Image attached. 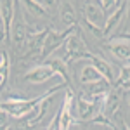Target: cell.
Here are the masks:
<instances>
[{
  "instance_id": "cell-1",
  "label": "cell",
  "mask_w": 130,
  "mask_h": 130,
  "mask_svg": "<svg viewBox=\"0 0 130 130\" xmlns=\"http://www.w3.org/2000/svg\"><path fill=\"white\" fill-rule=\"evenodd\" d=\"M106 94V92H104ZM104 94L101 95H87L82 94L80 97H75V116L82 121H89L92 120L95 115L102 113V101H104Z\"/></svg>"
},
{
  "instance_id": "cell-2",
  "label": "cell",
  "mask_w": 130,
  "mask_h": 130,
  "mask_svg": "<svg viewBox=\"0 0 130 130\" xmlns=\"http://www.w3.org/2000/svg\"><path fill=\"white\" fill-rule=\"evenodd\" d=\"M61 47L64 49L62 61H64L66 64H71L73 61H83L85 54L89 52L85 42H83V37H82V31L76 30V26H75V30L68 35V38L64 40V43H62Z\"/></svg>"
},
{
  "instance_id": "cell-3",
  "label": "cell",
  "mask_w": 130,
  "mask_h": 130,
  "mask_svg": "<svg viewBox=\"0 0 130 130\" xmlns=\"http://www.w3.org/2000/svg\"><path fill=\"white\" fill-rule=\"evenodd\" d=\"M26 35H28L26 21L23 18V12L19 10V0H16L14 16H12V21H10V35H9V38L12 40V45L16 47V50H21L24 47Z\"/></svg>"
},
{
  "instance_id": "cell-4",
  "label": "cell",
  "mask_w": 130,
  "mask_h": 130,
  "mask_svg": "<svg viewBox=\"0 0 130 130\" xmlns=\"http://www.w3.org/2000/svg\"><path fill=\"white\" fill-rule=\"evenodd\" d=\"M76 26V24H75ZM75 26L71 28H64V31H56V30H47L45 37H43V42H42V47H40V56L42 59H47L50 54H54L57 49H61V45L64 43V40L68 38L71 31L75 30Z\"/></svg>"
},
{
  "instance_id": "cell-5",
  "label": "cell",
  "mask_w": 130,
  "mask_h": 130,
  "mask_svg": "<svg viewBox=\"0 0 130 130\" xmlns=\"http://www.w3.org/2000/svg\"><path fill=\"white\" fill-rule=\"evenodd\" d=\"M75 94L73 90H66V95H64V101L59 108V127L61 130L64 128H71L75 125Z\"/></svg>"
},
{
  "instance_id": "cell-6",
  "label": "cell",
  "mask_w": 130,
  "mask_h": 130,
  "mask_svg": "<svg viewBox=\"0 0 130 130\" xmlns=\"http://www.w3.org/2000/svg\"><path fill=\"white\" fill-rule=\"evenodd\" d=\"M56 75H57L56 70L45 61L43 64L35 66V68H31V70L26 71V73H24V80L30 82V83H43V82L50 80L52 76H56Z\"/></svg>"
},
{
  "instance_id": "cell-7",
  "label": "cell",
  "mask_w": 130,
  "mask_h": 130,
  "mask_svg": "<svg viewBox=\"0 0 130 130\" xmlns=\"http://www.w3.org/2000/svg\"><path fill=\"white\" fill-rule=\"evenodd\" d=\"M108 49L111 50V54L120 61H128L130 57V38L128 35H123V37H116V38H111L106 42Z\"/></svg>"
},
{
  "instance_id": "cell-8",
  "label": "cell",
  "mask_w": 130,
  "mask_h": 130,
  "mask_svg": "<svg viewBox=\"0 0 130 130\" xmlns=\"http://www.w3.org/2000/svg\"><path fill=\"white\" fill-rule=\"evenodd\" d=\"M127 7H128V2L127 0H123L121 2V5H116L115 9L111 10L109 14H108V18H106V24H102V33H104V38L109 35L111 31L115 30L118 24H120V21L127 16Z\"/></svg>"
},
{
  "instance_id": "cell-9",
  "label": "cell",
  "mask_w": 130,
  "mask_h": 130,
  "mask_svg": "<svg viewBox=\"0 0 130 130\" xmlns=\"http://www.w3.org/2000/svg\"><path fill=\"white\" fill-rule=\"evenodd\" d=\"M83 61H89L90 64H92V66H94V68L102 75V78H104V80H108L109 83L115 80L113 66H111L104 57H101V56H97V54H90V52H87V54H85V57H83Z\"/></svg>"
},
{
  "instance_id": "cell-10",
  "label": "cell",
  "mask_w": 130,
  "mask_h": 130,
  "mask_svg": "<svg viewBox=\"0 0 130 130\" xmlns=\"http://www.w3.org/2000/svg\"><path fill=\"white\" fill-rule=\"evenodd\" d=\"M14 7H16V0H0V23H2L4 37L7 40L10 35V21L14 16Z\"/></svg>"
},
{
  "instance_id": "cell-11",
  "label": "cell",
  "mask_w": 130,
  "mask_h": 130,
  "mask_svg": "<svg viewBox=\"0 0 130 130\" xmlns=\"http://www.w3.org/2000/svg\"><path fill=\"white\" fill-rule=\"evenodd\" d=\"M104 16H106V12L102 10L97 2H87L85 4V19L90 21V23H94V24H97V26H102L104 24Z\"/></svg>"
},
{
  "instance_id": "cell-12",
  "label": "cell",
  "mask_w": 130,
  "mask_h": 130,
  "mask_svg": "<svg viewBox=\"0 0 130 130\" xmlns=\"http://www.w3.org/2000/svg\"><path fill=\"white\" fill-rule=\"evenodd\" d=\"M61 21H62L64 28H71L76 24V10L70 2L61 4Z\"/></svg>"
},
{
  "instance_id": "cell-13",
  "label": "cell",
  "mask_w": 130,
  "mask_h": 130,
  "mask_svg": "<svg viewBox=\"0 0 130 130\" xmlns=\"http://www.w3.org/2000/svg\"><path fill=\"white\" fill-rule=\"evenodd\" d=\"M101 78H102V75H101L92 64H85V66L80 70V82L83 83V85L92 83V82H97V80H101Z\"/></svg>"
},
{
  "instance_id": "cell-14",
  "label": "cell",
  "mask_w": 130,
  "mask_h": 130,
  "mask_svg": "<svg viewBox=\"0 0 130 130\" xmlns=\"http://www.w3.org/2000/svg\"><path fill=\"white\" fill-rule=\"evenodd\" d=\"M21 4L26 5V9H30V12H33L35 16H47V9L42 5L38 0H19Z\"/></svg>"
},
{
  "instance_id": "cell-15",
  "label": "cell",
  "mask_w": 130,
  "mask_h": 130,
  "mask_svg": "<svg viewBox=\"0 0 130 130\" xmlns=\"http://www.w3.org/2000/svg\"><path fill=\"white\" fill-rule=\"evenodd\" d=\"M7 75H9V56L5 50H2L0 52V87L5 83Z\"/></svg>"
},
{
  "instance_id": "cell-16",
  "label": "cell",
  "mask_w": 130,
  "mask_h": 130,
  "mask_svg": "<svg viewBox=\"0 0 130 130\" xmlns=\"http://www.w3.org/2000/svg\"><path fill=\"white\" fill-rule=\"evenodd\" d=\"M116 87L121 89L123 92H128V66L123 64L120 68V75L116 78Z\"/></svg>"
},
{
  "instance_id": "cell-17",
  "label": "cell",
  "mask_w": 130,
  "mask_h": 130,
  "mask_svg": "<svg viewBox=\"0 0 130 130\" xmlns=\"http://www.w3.org/2000/svg\"><path fill=\"white\" fill-rule=\"evenodd\" d=\"M89 121H90V125H101V127H108V128H113V130L118 128V127H116V125H115L111 120H108V116H106L104 113L95 115V116H94L92 120H89Z\"/></svg>"
},
{
  "instance_id": "cell-18",
  "label": "cell",
  "mask_w": 130,
  "mask_h": 130,
  "mask_svg": "<svg viewBox=\"0 0 130 130\" xmlns=\"http://www.w3.org/2000/svg\"><path fill=\"white\" fill-rule=\"evenodd\" d=\"M38 2H40V4L43 5V7H45V9H47V7H52V5L56 4V0H38Z\"/></svg>"
},
{
  "instance_id": "cell-19",
  "label": "cell",
  "mask_w": 130,
  "mask_h": 130,
  "mask_svg": "<svg viewBox=\"0 0 130 130\" xmlns=\"http://www.w3.org/2000/svg\"><path fill=\"white\" fill-rule=\"evenodd\" d=\"M4 37V31H2V23H0V38Z\"/></svg>"
},
{
  "instance_id": "cell-20",
  "label": "cell",
  "mask_w": 130,
  "mask_h": 130,
  "mask_svg": "<svg viewBox=\"0 0 130 130\" xmlns=\"http://www.w3.org/2000/svg\"><path fill=\"white\" fill-rule=\"evenodd\" d=\"M94 2H97V4H99V5H101V0H94Z\"/></svg>"
},
{
  "instance_id": "cell-21",
  "label": "cell",
  "mask_w": 130,
  "mask_h": 130,
  "mask_svg": "<svg viewBox=\"0 0 130 130\" xmlns=\"http://www.w3.org/2000/svg\"><path fill=\"white\" fill-rule=\"evenodd\" d=\"M116 4H120V0H116Z\"/></svg>"
},
{
  "instance_id": "cell-22",
  "label": "cell",
  "mask_w": 130,
  "mask_h": 130,
  "mask_svg": "<svg viewBox=\"0 0 130 130\" xmlns=\"http://www.w3.org/2000/svg\"><path fill=\"white\" fill-rule=\"evenodd\" d=\"M0 40H2V38H0Z\"/></svg>"
}]
</instances>
